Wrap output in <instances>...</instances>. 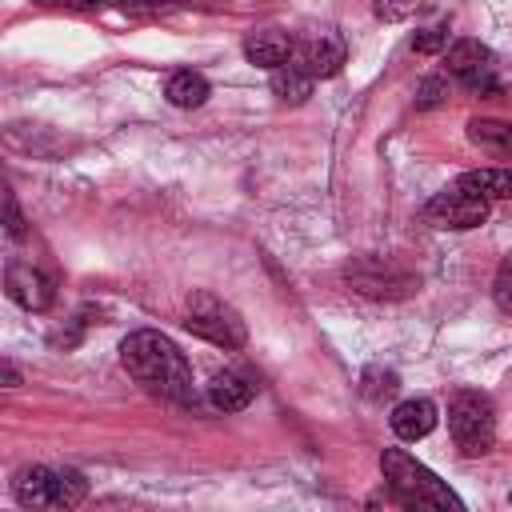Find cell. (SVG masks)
<instances>
[{
    "label": "cell",
    "instance_id": "1",
    "mask_svg": "<svg viewBox=\"0 0 512 512\" xmlns=\"http://www.w3.org/2000/svg\"><path fill=\"white\" fill-rule=\"evenodd\" d=\"M120 360H124L128 376H132L140 388H148L152 396L172 400V404H192V400H196L192 368H188L184 352H180L168 336H160V332H152V328H140V332L124 336Z\"/></svg>",
    "mask_w": 512,
    "mask_h": 512
},
{
    "label": "cell",
    "instance_id": "2",
    "mask_svg": "<svg viewBox=\"0 0 512 512\" xmlns=\"http://www.w3.org/2000/svg\"><path fill=\"white\" fill-rule=\"evenodd\" d=\"M380 472L388 480V492L404 508H436V512H464V500L420 460H412L404 448H384L380 452Z\"/></svg>",
    "mask_w": 512,
    "mask_h": 512
},
{
    "label": "cell",
    "instance_id": "3",
    "mask_svg": "<svg viewBox=\"0 0 512 512\" xmlns=\"http://www.w3.org/2000/svg\"><path fill=\"white\" fill-rule=\"evenodd\" d=\"M12 496L24 508H76L88 496V480L72 468H20L12 480Z\"/></svg>",
    "mask_w": 512,
    "mask_h": 512
},
{
    "label": "cell",
    "instance_id": "4",
    "mask_svg": "<svg viewBox=\"0 0 512 512\" xmlns=\"http://www.w3.org/2000/svg\"><path fill=\"white\" fill-rule=\"evenodd\" d=\"M448 432L464 456H484L496 444V412L492 400L476 388H460L448 400Z\"/></svg>",
    "mask_w": 512,
    "mask_h": 512
},
{
    "label": "cell",
    "instance_id": "5",
    "mask_svg": "<svg viewBox=\"0 0 512 512\" xmlns=\"http://www.w3.org/2000/svg\"><path fill=\"white\" fill-rule=\"evenodd\" d=\"M184 328L216 348H244L248 340V328L240 320V312L232 304H224L220 296L212 292H196L188 300V316H184Z\"/></svg>",
    "mask_w": 512,
    "mask_h": 512
},
{
    "label": "cell",
    "instance_id": "6",
    "mask_svg": "<svg viewBox=\"0 0 512 512\" xmlns=\"http://www.w3.org/2000/svg\"><path fill=\"white\" fill-rule=\"evenodd\" d=\"M424 220L432 228H452V232H468V228H480L488 220V200L464 192L460 184L436 192L428 204H424Z\"/></svg>",
    "mask_w": 512,
    "mask_h": 512
},
{
    "label": "cell",
    "instance_id": "7",
    "mask_svg": "<svg viewBox=\"0 0 512 512\" xmlns=\"http://www.w3.org/2000/svg\"><path fill=\"white\" fill-rule=\"evenodd\" d=\"M344 276H348V284L356 288V292H364V296H376V300H392V296H408L412 288H416V280L408 276V272H400L396 264H384V260H376V256H360V260H352L348 268H344Z\"/></svg>",
    "mask_w": 512,
    "mask_h": 512
},
{
    "label": "cell",
    "instance_id": "8",
    "mask_svg": "<svg viewBox=\"0 0 512 512\" xmlns=\"http://www.w3.org/2000/svg\"><path fill=\"white\" fill-rule=\"evenodd\" d=\"M344 60H348V48H344L340 32H332V28L300 36V40H296V52H292V64H300L312 80L336 76V72L344 68Z\"/></svg>",
    "mask_w": 512,
    "mask_h": 512
},
{
    "label": "cell",
    "instance_id": "9",
    "mask_svg": "<svg viewBox=\"0 0 512 512\" xmlns=\"http://www.w3.org/2000/svg\"><path fill=\"white\" fill-rule=\"evenodd\" d=\"M444 64H448V72L468 88V92H488V88H496V80H492V52L480 44V40H456L452 48H448V56H444Z\"/></svg>",
    "mask_w": 512,
    "mask_h": 512
},
{
    "label": "cell",
    "instance_id": "10",
    "mask_svg": "<svg viewBox=\"0 0 512 512\" xmlns=\"http://www.w3.org/2000/svg\"><path fill=\"white\" fill-rule=\"evenodd\" d=\"M4 292H8V300H16V304L28 308V312H44V308H52V300H56L52 280H48L40 268H32V264H8V272H4Z\"/></svg>",
    "mask_w": 512,
    "mask_h": 512
},
{
    "label": "cell",
    "instance_id": "11",
    "mask_svg": "<svg viewBox=\"0 0 512 512\" xmlns=\"http://www.w3.org/2000/svg\"><path fill=\"white\" fill-rule=\"evenodd\" d=\"M436 420H440V412H436V404H432L428 396L400 400V404L392 408V416H388V424H392V432H396L400 440H424V436L436 428Z\"/></svg>",
    "mask_w": 512,
    "mask_h": 512
},
{
    "label": "cell",
    "instance_id": "12",
    "mask_svg": "<svg viewBox=\"0 0 512 512\" xmlns=\"http://www.w3.org/2000/svg\"><path fill=\"white\" fill-rule=\"evenodd\" d=\"M292 52H296V40L288 32H276V28H260L244 40V56L256 68H284L292 60Z\"/></svg>",
    "mask_w": 512,
    "mask_h": 512
},
{
    "label": "cell",
    "instance_id": "13",
    "mask_svg": "<svg viewBox=\"0 0 512 512\" xmlns=\"http://www.w3.org/2000/svg\"><path fill=\"white\" fill-rule=\"evenodd\" d=\"M464 192L480 196V200H512V168H472L456 180Z\"/></svg>",
    "mask_w": 512,
    "mask_h": 512
},
{
    "label": "cell",
    "instance_id": "14",
    "mask_svg": "<svg viewBox=\"0 0 512 512\" xmlns=\"http://www.w3.org/2000/svg\"><path fill=\"white\" fill-rule=\"evenodd\" d=\"M252 384L240 376V372H216L212 384H208V400L220 408V412H240L252 404Z\"/></svg>",
    "mask_w": 512,
    "mask_h": 512
},
{
    "label": "cell",
    "instance_id": "15",
    "mask_svg": "<svg viewBox=\"0 0 512 512\" xmlns=\"http://www.w3.org/2000/svg\"><path fill=\"white\" fill-rule=\"evenodd\" d=\"M208 80L200 76V72H192V68H180V72H172L168 76V84H164V96H168V104H176V108H200L204 100H208Z\"/></svg>",
    "mask_w": 512,
    "mask_h": 512
},
{
    "label": "cell",
    "instance_id": "16",
    "mask_svg": "<svg viewBox=\"0 0 512 512\" xmlns=\"http://www.w3.org/2000/svg\"><path fill=\"white\" fill-rule=\"evenodd\" d=\"M312 76L300 68V64H284V68H272V92L284 100V104H304L312 96Z\"/></svg>",
    "mask_w": 512,
    "mask_h": 512
},
{
    "label": "cell",
    "instance_id": "17",
    "mask_svg": "<svg viewBox=\"0 0 512 512\" xmlns=\"http://www.w3.org/2000/svg\"><path fill=\"white\" fill-rule=\"evenodd\" d=\"M468 140L480 148H492L500 156H512V124L508 120H468Z\"/></svg>",
    "mask_w": 512,
    "mask_h": 512
},
{
    "label": "cell",
    "instance_id": "18",
    "mask_svg": "<svg viewBox=\"0 0 512 512\" xmlns=\"http://www.w3.org/2000/svg\"><path fill=\"white\" fill-rule=\"evenodd\" d=\"M396 388H400L396 372H384V368H368L364 372V396L368 400H388Z\"/></svg>",
    "mask_w": 512,
    "mask_h": 512
},
{
    "label": "cell",
    "instance_id": "19",
    "mask_svg": "<svg viewBox=\"0 0 512 512\" xmlns=\"http://www.w3.org/2000/svg\"><path fill=\"white\" fill-rule=\"evenodd\" d=\"M420 4H424V0H376V4H372V12H376V20L396 24V20L416 16V12H420Z\"/></svg>",
    "mask_w": 512,
    "mask_h": 512
},
{
    "label": "cell",
    "instance_id": "20",
    "mask_svg": "<svg viewBox=\"0 0 512 512\" xmlns=\"http://www.w3.org/2000/svg\"><path fill=\"white\" fill-rule=\"evenodd\" d=\"M412 48H416L420 56H432V52L448 48V24H428V28H420V32L412 36Z\"/></svg>",
    "mask_w": 512,
    "mask_h": 512
},
{
    "label": "cell",
    "instance_id": "21",
    "mask_svg": "<svg viewBox=\"0 0 512 512\" xmlns=\"http://www.w3.org/2000/svg\"><path fill=\"white\" fill-rule=\"evenodd\" d=\"M492 296H496L500 312H512V256H504V260H500L496 280H492Z\"/></svg>",
    "mask_w": 512,
    "mask_h": 512
},
{
    "label": "cell",
    "instance_id": "22",
    "mask_svg": "<svg viewBox=\"0 0 512 512\" xmlns=\"http://www.w3.org/2000/svg\"><path fill=\"white\" fill-rule=\"evenodd\" d=\"M444 96H448V80L428 76V80H420V88H416V108H436V104H444Z\"/></svg>",
    "mask_w": 512,
    "mask_h": 512
},
{
    "label": "cell",
    "instance_id": "23",
    "mask_svg": "<svg viewBox=\"0 0 512 512\" xmlns=\"http://www.w3.org/2000/svg\"><path fill=\"white\" fill-rule=\"evenodd\" d=\"M4 212H8V224H4V232L16 240V236H24V216H20V204H16V196L12 192H4Z\"/></svg>",
    "mask_w": 512,
    "mask_h": 512
},
{
    "label": "cell",
    "instance_id": "24",
    "mask_svg": "<svg viewBox=\"0 0 512 512\" xmlns=\"http://www.w3.org/2000/svg\"><path fill=\"white\" fill-rule=\"evenodd\" d=\"M16 384H20V372H16V368L4 360V388H16Z\"/></svg>",
    "mask_w": 512,
    "mask_h": 512
}]
</instances>
